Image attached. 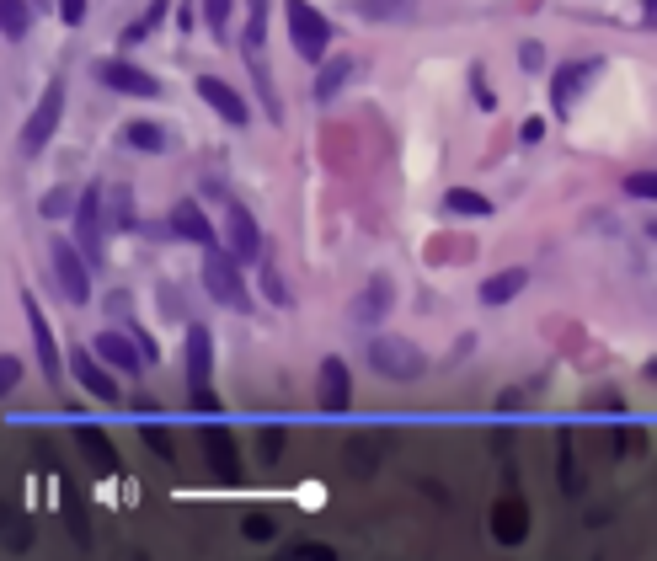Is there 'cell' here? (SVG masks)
I'll list each match as a JSON object with an SVG mask.
<instances>
[{"instance_id": "6da1fadb", "label": "cell", "mask_w": 657, "mask_h": 561, "mask_svg": "<svg viewBox=\"0 0 657 561\" xmlns=\"http://www.w3.org/2000/svg\"><path fill=\"white\" fill-rule=\"evenodd\" d=\"M369 364L380 380H396V385H417L422 374H428V358L412 337H396V332H380L369 337Z\"/></svg>"}, {"instance_id": "7a4b0ae2", "label": "cell", "mask_w": 657, "mask_h": 561, "mask_svg": "<svg viewBox=\"0 0 657 561\" xmlns=\"http://www.w3.org/2000/svg\"><path fill=\"white\" fill-rule=\"evenodd\" d=\"M203 289H209L214 305L225 310H252V294H246V278H241V262L219 246H203Z\"/></svg>"}, {"instance_id": "3957f363", "label": "cell", "mask_w": 657, "mask_h": 561, "mask_svg": "<svg viewBox=\"0 0 657 561\" xmlns=\"http://www.w3.org/2000/svg\"><path fill=\"white\" fill-rule=\"evenodd\" d=\"M284 17H289V43L305 65H321L332 54V22L321 17L310 0H284Z\"/></svg>"}, {"instance_id": "277c9868", "label": "cell", "mask_w": 657, "mask_h": 561, "mask_svg": "<svg viewBox=\"0 0 657 561\" xmlns=\"http://www.w3.org/2000/svg\"><path fill=\"white\" fill-rule=\"evenodd\" d=\"M49 273H54V284H59V294H65L70 305H86L91 300V262H86V252L75 241H49Z\"/></svg>"}, {"instance_id": "5b68a950", "label": "cell", "mask_w": 657, "mask_h": 561, "mask_svg": "<svg viewBox=\"0 0 657 561\" xmlns=\"http://www.w3.org/2000/svg\"><path fill=\"white\" fill-rule=\"evenodd\" d=\"M107 193L102 187H86L75 198V246L86 252V262H102V236H107Z\"/></svg>"}, {"instance_id": "8992f818", "label": "cell", "mask_w": 657, "mask_h": 561, "mask_svg": "<svg viewBox=\"0 0 657 561\" xmlns=\"http://www.w3.org/2000/svg\"><path fill=\"white\" fill-rule=\"evenodd\" d=\"M225 252L241 262H262V252H268V246H262V230H257V220H252V209L246 204H236V198H225Z\"/></svg>"}, {"instance_id": "52a82bcc", "label": "cell", "mask_w": 657, "mask_h": 561, "mask_svg": "<svg viewBox=\"0 0 657 561\" xmlns=\"http://www.w3.org/2000/svg\"><path fill=\"white\" fill-rule=\"evenodd\" d=\"M59 118H65V81H54L49 91H43V102L33 107V118L22 123V155H38L43 145L54 139V129H59Z\"/></svg>"}, {"instance_id": "ba28073f", "label": "cell", "mask_w": 657, "mask_h": 561, "mask_svg": "<svg viewBox=\"0 0 657 561\" xmlns=\"http://www.w3.org/2000/svg\"><path fill=\"white\" fill-rule=\"evenodd\" d=\"M97 81L118 97H161V81L150 70L129 65V59H97Z\"/></svg>"}, {"instance_id": "9c48e42d", "label": "cell", "mask_w": 657, "mask_h": 561, "mask_svg": "<svg viewBox=\"0 0 657 561\" xmlns=\"http://www.w3.org/2000/svg\"><path fill=\"white\" fill-rule=\"evenodd\" d=\"M70 374L81 380L86 396L102 401V407H113V401H118V380L107 374V358H102L97 348H75V353H70Z\"/></svg>"}, {"instance_id": "30bf717a", "label": "cell", "mask_w": 657, "mask_h": 561, "mask_svg": "<svg viewBox=\"0 0 657 561\" xmlns=\"http://www.w3.org/2000/svg\"><path fill=\"white\" fill-rule=\"evenodd\" d=\"M599 70H604L599 59H572V65H561V70L551 75V107H556V118H567V113H572L577 97L588 91V81H593Z\"/></svg>"}, {"instance_id": "8fae6325", "label": "cell", "mask_w": 657, "mask_h": 561, "mask_svg": "<svg viewBox=\"0 0 657 561\" xmlns=\"http://www.w3.org/2000/svg\"><path fill=\"white\" fill-rule=\"evenodd\" d=\"M198 439H203V460H209V476H214V481H230V487H236V481H241L236 439H230V433L219 428V423H209V428L198 433Z\"/></svg>"}, {"instance_id": "7c38bea8", "label": "cell", "mask_w": 657, "mask_h": 561, "mask_svg": "<svg viewBox=\"0 0 657 561\" xmlns=\"http://www.w3.org/2000/svg\"><path fill=\"white\" fill-rule=\"evenodd\" d=\"M22 316H27V326H33V348H38L43 374H49V380H59V374L70 369V358L59 353V342H54V332H49V321H43V310H38L33 294H22Z\"/></svg>"}, {"instance_id": "4fadbf2b", "label": "cell", "mask_w": 657, "mask_h": 561, "mask_svg": "<svg viewBox=\"0 0 657 561\" xmlns=\"http://www.w3.org/2000/svg\"><path fill=\"white\" fill-rule=\"evenodd\" d=\"M198 97L209 102L230 129H246V123H252V107L241 102V91L230 86V81H219V75H198Z\"/></svg>"}, {"instance_id": "5bb4252c", "label": "cell", "mask_w": 657, "mask_h": 561, "mask_svg": "<svg viewBox=\"0 0 657 561\" xmlns=\"http://www.w3.org/2000/svg\"><path fill=\"white\" fill-rule=\"evenodd\" d=\"M390 305H396V284H390L385 273H374L369 284H364V294L353 300V321L358 326H380L390 316Z\"/></svg>"}, {"instance_id": "9a60e30c", "label": "cell", "mask_w": 657, "mask_h": 561, "mask_svg": "<svg viewBox=\"0 0 657 561\" xmlns=\"http://www.w3.org/2000/svg\"><path fill=\"white\" fill-rule=\"evenodd\" d=\"M321 412H348L353 407V374L342 358H321Z\"/></svg>"}, {"instance_id": "2e32d148", "label": "cell", "mask_w": 657, "mask_h": 561, "mask_svg": "<svg viewBox=\"0 0 657 561\" xmlns=\"http://www.w3.org/2000/svg\"><path fill=\"white\" fill-rule=\"evenodd\" d=\"M91 348H97L113 369H123V374H139V364H150L145 348L134 342V332L129 337H123V332H97V337H91Z\"/></svg>"}, {"instance_id": "e0dca14e", "label": "cell", "mask_w": 657, "mask_h": 561, "mask_svg": "<svg viewBox=\"0 0 657 561\" xmlns=\"http://www.w3.org/2000/svg\"><path fill=\"white\" fill-rule=\"evenodd\" d=\"M529 535V508L519 503V497H497L492 508V540L497 545H524Z\"/></svg>"}, {"instance_id": "ac0fdd59", "label": "cell", "mask_w": 657, "mask_h": 561, "mask_svg": "<svg viewBox=\"0 0 657 561\" xmlns=\"http://www.w3.org/2000/svg\"><path fill=\"white\" fill-rule=\"evenodd\" d=\"M171 236H182V241H193V246H219L209 214H203L193 198H182V204L171 209Z\"/></svg>"}, {"instance_id": "d6986e66", "label": "cell", "mask_w": 657, "mask_h": 561, "mask_svg": "<svg viewBox=\"0 0 657 561\" xmlns=\"http://www.w3.org/2000/svg\"><path fill=\"white\" fill-rule=\"evenodd\" d=\"M209 369H214V342H209V326H187V385L203 391L209 385Z\"/></svg>"}, {"instance_id": "ffe728a7", "label": "cell", "mask_w": 657, "mask_h": 561, "mask_svg": "<svg viewBox=\"0 0 657 561\" xmlns=\"http://www.w3.org/2000/svg\"><path fill=\"white\" fill-rule=\"evenodd\" d=\"M348 75H353V54H326L321 65H316V102H332L342 86H348Z\"/></svg>"}, {"instance_id": "44dd1931", "label": "cell", "mask_w": 657, "mask_h": 561, "mask_svg": "<svg viewBox=\"0 0 657 561\" xmlns=\"http://www.w3.org/2000/svg\"><path fill=\"white\" fill-rule=\"evenodd\" d=\"M524 284H529V273H524V268H503V273L481 278L476 300H481V305H508L513 294H524Z\"/></svg>"}, {"instance_id": "7402d4cb", "label": "cell", "mask_w": 657, "mask_h": 561, "mask_svg": "<svg viewBox=\"0 0 657 561\" xmlns=\"http://www.w3.org/2000/svg\"><path fill=\"white\" fill-rule=\"evenodd\" d=\"M385 433H358V439H348V471L353 476H369L374 465H380V455H385Z\"/></svg>"}, {"instance_id": "603a6c76", "label": "cell", "mask_w": 657, "mask_h": 561, "mask_svg": "<svg viewBox=\"0 0 657 561\" xmlns=\"http://www.w3.org/2000/svg\"><path fill=\"white\" fill-rule=\"evenodd\" d=\"M75 444H81L91 460H97V471H118V449H113V439H107L102 428H91V423H75Z\"/></svg>"}, {"instance_id": "cb8c5ba5", "label": "cell", "mask_w": 657, "mask_h": 561, "mask_svg": "<svg viewBox=\"0 0 657 561\" xmlns=\"http://www.w3.org/2000/svg\"><path fill=\"white\" fill-rule=\"evenodd\" d=\"M444 209L460 214V220H487V214H492V198H487V193H471V187H449V193H444Z\"/></svg>"}, {"instance_id": "d4e9b609", "label": "cell", "mask_w": 657, "mask_h": 561, "mask_svg": "<svg viewBox=\"0 0 657 561\" xmlns=\"http://www.w3.org/2000/svg\"><path fill=\"white\" fill-rule=\"evenodd\" d=\"M0 33L11 43H22L33 33V6H27V0H0Z\"/></svg>"}, {"instance_id": "484cf974", "label": "cell", "mask_w": 657, "mask_h": 561, "mask_svg": "<svg viewBox=\"0 0 657 561\" xmlns=\"http://www.w3.org/2000/svg\"><path fill=\"white\" fill-rule=\"evenodd\" d=\"M123 145H129V150H145V155H161L171 139H166L161 123H129V129H123Z\"/></svg>"}, {"instance_id": "4316f807", "label": "cell", "mask_w": 657, "mask_h": 561, "mask_svg": "<svg viewBox=\"0 0 657 561\" xmlns=\"http://www.w3.org/2000/svg\"><path fill=\"white\" fill-rule=\"evenodd\" d=\"M246 38H241V54H262V38H268V0H246Z\"/></svg>"}, {"instance_id": "83f0119b", "label": "cell", "mask_w": 657, "mask_h": 561, "mask_svg": "<svg viewBox=\"0 0 657 561\" xmlns=\"http://www.w3.org/2000/svg\"><path fill=\"white\" fill-rule=\"evenodd\" d=\"M65 524H70V535L75 545H91V524H86V503H81V492L65 487Z\"/></svg>"}, {"instance_id": "f1b7e54d", "label": "cell", "mask_w": 657, "mask_h": 561, "mask_svg": "<svg viewBox=\"0 0 657 561\" xmlns=\"http://www.w3.org/2000/svg\"><path fill=\"white\" fill-rule=\"evenodd\" d=\"M556 481H561V492H577L583 487V476H577V455H572V439L561 433V444H556Z\"/></svg>"}, {"instance_id": "f546056e", "label": "cell", "mask_w": 657, "mask_h": 561, "mask_svg": "<svg viewBox=\"0 0 657 561\" xmlns=\"http://www.w3.org/2000/svg\"><path fill=\"white\" fill-rule=\"evenodd\" d=\"M364 17L374 22H396V17H412V0H353Z\"/></svg>"}, {"instance_id": "4dcf8cb0", "label": "cell", "mask_w": 657, "mask_h": 561, "mask_svg": "<svg viewBox=\"0 0 657 561\" xmlns=\"http://www.w3.org/2000/svg\"><path fill=\"white\" fill-rule=\"evenodd\" d=\"M107 220H113V230H134V204H129V187H113V193H107Z\"/></svg>"}, {"instance_id": "1f68e13d", "label": "cell", "mask_w": 657, "mask_h": 561, "mask_svg": "<svg viewBox=\"0 0 657 561\" xmlns=\"http://www.w3.org/2000/svg\"><path fill=\"white\" fill-rule=\"evenodd\" d=\"M230 11H236V0H203V22H209V33L225 43V27H230Z\"/></svg>"}, {"instance_id": "d6a6232c", "label": "cell", "mask_w": 657, "mask_h": 561, "mask_svg": "<svg viewBox=\"0 0 657 561\" xmlns=\"http://www.w3.org/2000/svg\"><path fill=\"white\" fill-rule=\"evenodd\" d=\"M27 545H33V529H27L22 513H11V519H6V551H11V556H22Z\"/></svg>"}, {"instance_id": "836d02e7", "label": "cell", "mask_w": 657, "mask_h": 561, "mask_svg": "<svg viewBox=\"0 0 657 561\" xmlns=\"http://www.w3.org/2000/svg\"><path fill=\"white\" fill-rule=\"evenodd\" d=\"M38 214H43V220H65V214H75V209H70V193H65V187H54V193H43Z\"/></svg>"}, {"instance_id": "e575fe53", "label": "cell", "mask_w": 657, "mask_h": 561, "mask_svg": "<svg viewBox=\"0 0 657 561\" xmlns=\"http://www.w3.org/2000/svg\"><path fill=\"white\" fill-rule=\"evenodd\" d=\"M241 535H246V540H273L278 524L268 519V513H246V519H241Z\"/></svg>"}, {"instance_id": "d590c367", "label": "cell", "mask_w": 657, "mask_h": 561, "mask_svg": "<svg viewBox=\"0 0 657 561\" xmlns=\"http://www.w3.org/2000/svg\"><path fill=\"white\" fill-rule=\"evenodd\" d=\"M257 449H262V465H278V455H284V428H262V439H257Z\"/></svg>"}, {"instance_id": "8d00e7d4", "label": "cell", "mask_w": 657, "mask_h": 561, "mask_svg": "<svg viewBox=\"0 0 657 561\" xmlns=\"http://www.w3.org/2000/svg\"><path fill=\"white\" fill-rule=\"evenodd\" d=\"M625 198H657V171H631L625 177Z\"/></svg>"}, {"instance_id": "74e56055", "label": "cell", "mask_w": 657, "mask_h": 561, "mask_svg": "<svg viewBox=\"0 0 657 561\" xmlns=\"http://www.w3.org/2000/svg\"><path fill=\"white\" fill-rule=\"evenodd\" d=\"M139 439H145V444H150L161 460H171V455H177V449H171V433H166V428H155V423H139Z\"/></svg>"}, {"instance_id": "f35d334b", "label": "cell", "mask_w": 657, "mask_h": 561, "mask_svg": "<svg viewBox=\"0 0 657 561\" xmlns=\"http://www.w3.org/2000/svg\"><path fill=\"white\" fill-rule=\"evenodd\" d=\"M284 556H300V561H332L337 551H332V545H321V540H294Z\"/></svg>"}, {"instance_id": "ab89813d", "label": "cell", "mask_w": 657, "mask_h": 561, "mask_svg": "<svg viewBox=\"0 0 657 561\" xmlns=\"http://www.w3.org/2000/svg\"><path fill=\"white\" fill-rule=\"evenodd\" d=\"M17 385H22V358H11V353H6V358H0V391L11 396Z\"/></svg>"}, {"instance_id": "60d3db41", "label": "cell", "mask_w": 657, "mask_h": 561, "mask_svg": "<svg viewBox=\"0 0 657 561\" xmlns=\"http://www.w3.org/2000/svg\"><path fill=\"white\" fill-rule=\"evenodd\" d=\"M262 294H268L273 305H289V294H284V278H278L268 262H262Z\"/></svg>"}, {"instance_id": "b9f144b4", "label": "cell", "mask_w": 657, "mask_h": 561, "mask_svg": "<svg viewBox=\"0 0 657 561\" xmlns=\"http://www.w3.org/2000/svg\"><path fill=\"white\" fill-rule=\"evenodd\" d=\"M150 27H155L150 17H139V22H129V27H123V49H134V43H145V38H150Z\"/></svg>"}, {"instance_id": "7bdbcfd3", "label": "cell", "mask_w": 657, "mask_h": 561, "mask_svg": "<svg viewBox=\"0 0 657 561\" xmlns=\"http://www.w3.org/2000/svg\"><path fill=\"white\" fill-rule=\"evenodd\" d=\"M471 91H476L481 107H497V97H492V86H487V75H481V70H471Z\"/></svg>"}, {"instance_id": "ee69618b", "label": "cell", "mask_w": 657, "mask_h": 561, "mask_svg": "<svg viewBox=\"0 0 657 561\" xmlns=\"http://www.w3.org/2000/svg\"><path fill=\"white\" fill-rule=\"evenodd\" d=\"M193 412H209V417L219 412V396L209 391V385H203V391H193Z\"/></svg>"}, {"instance_id": "f6af8a7d", "label": "cell", "mask_w": 657, "mask_h": 561, "mask_svg": "<svg viewBox=\"0 0 657 561\" xmlns=\"http://www.w3.org/2000/svg\"><path fill=\"white\" fill-rule=\"evenodd\" d=\"M519 65H524V70H540V65H545L540 43H524V49H519Z\"/></svg>"}, {"instance_id": "bcb514c9", "label": "cell", "mask_w": 657, "mask_h": 561, "mask_svg": "<svg viewBox=\"0 0 657 561\" xmlns=\"http://www.w3.org/2000/svg\"><path fill=\"white\" fill-rule=\"evenodd\" d=\"M59 17H65V22L75 27V22L86 17V0H59Z\"/></svg>"}, {"instance_id": "7dc6e473", "label": "cell", "mask_w": 657, "mask_h": 561, "mask_svg": "<svg viewBox=\"0 0 657 561\" xmlns=\"http://www.w3.org/2000/svg\"><path fill=\"white\" fill-rule=\"evenodd\" d=\"M540 134H545V123H540V118H524V129H519V139H524V145H535Z\"/></svg>"}, {"instance_id": "c3c4849f", "label": "cell", "mask_w": 657, "mask_h": 561, "mask_svg": "<svg viewBox=\"0 0 657 561\" xmlns=\"http://www.w3.org/2000/svg\"><path fill=\"white\" fill-rule=\"evenodd\" d=\"M497 407H503V412H513V407H524V391H503V396H497Z\"/></svg>"}, {"instance_id": "681fc988", "label": "cell", "mask_w": 657, "mask_h": 561, "mask_svg": "<svg viewBox=\"0 0 657 561\" xmlns=\"http://www.w3.org/2000/svg\"><path fill=\"white\" fill-rule=\"evenodd\" d=\"M641 6H647V22H657V0H641Z\"/></svg>"}, {"instance_id": "f907efd6", "label": "cell", "mask_w": 657, "mask_h": 561, "mask_svg": "<svg viewBox=\"0 0 657 561\" xmlns=\"http://www.w3.org/2000/svg\"><path fill=\"white\" fill-rule=\"evenodd\" d=\"M647 380H657V358H647Z\"/></svg>"}]
</instances>
